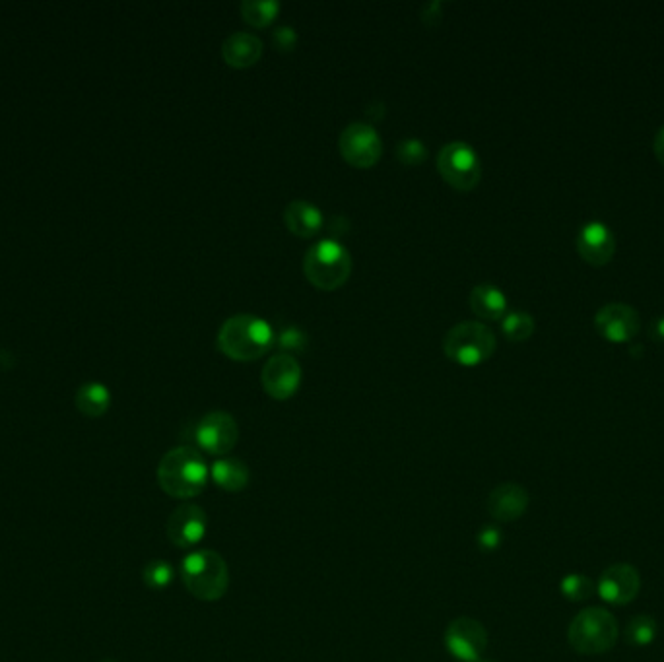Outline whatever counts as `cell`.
I'll return each instance as SVG.
<instances>
[{
	"label": "cell",
	"mask_w": 664,
	"mask_h": 662,
	"mask_svg": "<svg viewBox=\"0 0 664 662\" xmlns=\"http://www.w3.org/2000/svg\"><path fill=\"white\" fill-rule=\"evenodd\" d=\"M210 468L197 447L181 445L167 451L158 464V484L175 499L200 496L208 484Z\"/></svg>",
	"instance_id": "1"
},
{
	"label": "cell",
	"mask_w": 664,
	"mask_h": 662,
	"mask_svg": "<svg viewBox=\"0 0 664 662\" xmlns=\"http://www.w3.org/2000/svg\"><path fill=\"white\" fill-rule=\"evenodd\" d=\"M218 348L235 362L261 358L274 344V332L265 319L249 313L233 315L218 331Z\"/></svg>",
	"instance_id": "2"
},
{
	"label": "cell",
	"mask_w": 664,
	"mask_h": 662,
	"mask_svg": "<svg viewBox=\"0 0 664 662\" xmlns=\"http://www.w3.org/2000/svg\"><path fill=\"white\" fill-rule=\"evenodd\" d=\"M181 579L187 591L202 602H216L228 593V563L216 550H195L181 562Z\"/></svg>",
	"instance_id": "3"
},
{
	"label": "cell",
	"mask_w": 664,
	"mask_h": 662,
	"mask_svg": "<svg viewBox=\"0 0 664 662\" xmlns=\"http://www.w3.org/2000/svg\"><path fill=\"white\" fill-rule=\"evenodd\" d=\"M616 618L598 606L581 610L569 624L567 641L579 655H602L610 651L618 641Z\"/></svg>",
	"instance_id": "4"
},
{
	"label": "cell",
	"mask_w": 664,
	"mask_h": 662,
	"mask_svg": "<svg viewBox=\"0 0 664 662\" xmlns=\"http://www.w3.org/2000/svg\"><path fill=\"white\" fill-rule=\"evenodd\" d=\"M307 280L321 290L340 288L352 272V257L336 239H321L309 247L303 259Z\"/></svg>",
	"instance_id": "5"
},
{
	"label": "cell",
	"mask_w": 664,
	"mask_h": 662,
	"mask_svg": "<svg viewBox=\"0 0 664 662\" xmlns=\"http://www.w3.org/2000/svg\"><path fill=\"white\" fill-rule=\"evenodd\" d=\"M496 334L480 321H463L451 327L443 340V352L451 362L480 365L496 352Z\"/></svg>",
	"instance_id": "6"
},
{
	"label": "cell",
	"mask_w": 664,
	"mask_h": 662,
	"mask_svg": "<svg viewBox=\"0 0 664 662\" xmlns=\"http://www.w3.org/2000/svg\"><path fill=\"white\" fill-rule=\"evenodd\" d=\"M437 169L441 177L459 191L474 189L482 179L480 158L476 150L463 140H453L439 150Z\"/></svg>",
	"instance_id": "7"
},
{
	"label": "cell",
	"mask_w": 664,
	"mask_h": 662,
	"mask_svg": "<svg viewBox=\"0 0 664 662\" xmlns=\"http://www.w3.org/2000/svg\"><path fill=\"white\" fill-rule=\"evenodd\" d=\"M193 439L204 453L226 457L239 441V426L230 412L214 410L197 422Z\"/></svg>",
	"instance_id": "8"
},
{
	"label": "cell",
	"mask_w": 664,
	"mask_h": 662,
	"mask_svg": "<svg viewBox=\"0 0 664 662\" xmlns=\"http://www.w3.org/2000/svg\"><path fill=\"white\" fill-rule=\"evenodd\" d=\"M342 158L354 167L375 166L383 154V142L377 129L369 123H350L338 138Z\"/></svg>",
	"instance_id": "9"
},
{
	"label": "cell",
	"mask_w": 664,
	"mask_h": 662,
	"mask_svg": "<svg viewBox=\"0 0 664 662\" xmlns=\"http://www.w3.org/2000/svg\"><path fill=\"white\" fill-rule=\"evenodd\" d=\"M445 647L457 661L480 662L488 647V631L478 620L461 616L445 629Z\"/></svg>",
	"instance_id": "10"
},
{
	"label": "cell",
	"mask_w": 664,
	"mask_h": 662,
	"mask_svg": "<svg viewBox=\"0 0 664 662\" xmlns=\"http://www.w3.org/2000/svg\"><path fill=\"white\" fill-rule=\"evenodd\" d=\"M595 329L612 344H630L641 331V317L628 303H606L595 315Z\"/></svg>",
	"instance_id": "11"
},
{
	"label": "cell",
	"mask_w": 664,
	"mask_h": 662,
	"mask_svg": "<svg viewBox=\"0 0 664 662\" xmlns=\"http://www.w3.org/2000/svg\"><path fill=\"white\" fill-rule=\"evenodd\" d=\"M167 538L181 550H191L202 542L208 530V517L204 509L195 503L179 505L167 519Z\"/></svg>",
	"instance_id": "12"
},
{
	"label": "cell",
	"mask_w": 664,
	"mask_h": 662,
	"mask_svg": "<svg viewBox=\"0 0 664 662\" xmlns=\"http://www.w3.org/2000/svg\"><path fill=\"white\" fill-rule=\"evenodd\" d=\"M261 381L268 397L288 400L299 389L301 365L290 354H276L263 367Z\"/></svg>",
	"instance_id": "13"
},
{
	"label": "cell",
	"mask_w": 664,
	"mask_h": 662,
	"mask_svg": "<svg viewBox=\"0 0 664 662\" xmlns=\"http://www.w3.org/2000/svg\"><path fill=\"white\" fill-rule=\"evenodd\" d=\"M641 589L639 571L630 563H614L610 565L597 583V593L604 602L614 606H626Z\"/></svg>",
	"instance_id": "14"
},
{
	"label": "cell",
	"mask_w": 664,
	"mask_h": 662,
	"mask_svg": "<svg viewBox=\"0 0 664 662\" xmlns=\"http://www.w3.org/2000/svg\"><path fill=\"white\" fill-rule=\"evenodd\" d=\"M577 253L591 266H606L616 255V237L602 222H589L577 235Z\"/></svg>",
	"instance_id": "15"
},
{
	"label": "cell",
	"mask_w": 664,
	"mask_h": 662,
	"mask_svg": "<svg viewBox=\"0 0 664 662\" xmlns=\"http://www.w3.org/2000/svg\"><path fill=\"white\" fill-rule=\"evenodd\" d=\"M488 513L499 523H513L529 509V492L521 484L505 482L488 496Z\"/></svg>",
	"instance_id": "16"
},
{
	"label": "cell",
	"mask_w": 664,
	"mask_h": 662,
	"mask_svg": "<svg viewBox=\"0 0 664 662\" xmlns=\"http://www.w3.org/2000/svg\"><path fill=\"white\" fill-rule=\"evenodd\" d=\"M263 55V41L251 32H233L222 43V57L233 68L253 67Z\"/></svg>",
	"instance_id": "17"
},
{
	"label": "cell",
	"mask_w": 664,
	"mask_h": 662,
	"mask_svg": "<svg viewBox=\"0 0 664 662\" xmlns=\"http://www.w3.org/2000/svg\"><path fill=\"white\" fill-rule=\"evenodd\" d=\"M210 478L224 492L237 494V492H243L249 486L251 472H249V466L243 463L241 459L220 457L218 461H214L210 466Z\"/></svg>",
	"instance_id": "18"
},
{
	"label": "cell",
	"mask_w": 664,
	"mask_h": 662,
	"mask_svg": "<svg viewBox=\"0 0 664 662\" xmlns=\"http://www.w3.org/2000/svg\"><path fill=\"white\" fill-rule=\"evenodd\" d=\"M284 222L290 232L311 237L323 228V212L309 200H292L284 208Z\"/></svg>",
	"instance_id": "19"
},
{
	"label": "cell",
	"mask_w": 664,
	"mask_h": 662,
	"mask_svg": "<svg viewBox=\"0 0 664 662\" xmlns=\"http://www.w3.org/2000/svg\"><path fill=\"white\" fill-rule=\"evenodd\" d=\"M468 303H470V309L478 317L488 319V321L503 319L507 313V298L494 284L484 282V284L474 286L468 296Z\"/></svg>",
	"instance_id": "20"
},
{
	"label": "cell",
	"mask_w": 664,
	"mask_h": 662,
	"mask_svg": "<svg viewBox=\"0 0 664 662\" xmlns=\"http://www.w3.org/2000/svg\"><path fill=\"white\" fill-rule=\"evenodd\" d=\"M74 404H76V408L84 416H88V418H100V416H103L109 410V406H111V393H109V389L103 383L90 381V383H84L76 391Z\"/></svg>",
	"instance_id": "21"
},
{
	"label": "cell",
	"mask_w": 664,
	"mask_h": 662,
	"mask_svg": "<svg viewBox=\"0 0 664 662\" xmlns=\"http://www.w3.org/2000/svg\"><path fill=\"white\" fill-rule=\"evenodd\" d=\"M243 20L255 28H265L280 12L276 0H243L239 6Z\"/></svg>",
	"instance_id": "22"
},
{
	"label": "cell",
	"mask_w": 664,
	"mask_h": 662,
	"mask_svg": "<svg viewBox=\"0 0 664 662\" xmlns=\"http://www.w3.org/2000/svg\"><path fill=\"white\" fill-rule=\"evenodd\" d=\"M534 319L527 311H507L501 319V331L511 342H525L534 332Z\"/></svg>",
	"instance_id": "23"
},
{
	"label": "cell",
	"mask_w": 664,
	"mask_h": 662,
	"mask_svg": "<svg viewBox=\"0 0 664 662\" xmlns=\"http://www.w3.org/2000/svg\"><path fill=\"white\" fill-rule=\"evenodd\" d=\"M175 579V569L169 562L164 560H154V562L146 563L142 569V581L148 589L154 591H162L167 589Z\"/></svg>",
	"instance_id": "24"
},
{
	"label": "cell",
	"mask_w": 664,
	"mask_h": 662,
	"mask_svg": "<svg viewBox=\"0 0 664 662\" xmlns=\"http://www.w3.org/2000/svg\"><path fill=\"white\" fill-rule=\"evenodd\" d=\"M626 637H628V643L631 645H637V647H647L655 641L657 637V622L651 618V616H637L633 618L630 624H628V629H626Z\"/></svg>",
	"instance_id": "25"
},
{
	"label": "cell",
	"mask_w": 664,
	"mask_h": 662,
	"mask_svg": "<svg viewBox=\"0 0 664 662\" xmlns=\"http://www.w3.org/2000/svg\"><path fill=\"white\" fill-rule=\"evenodd\" d=\"M597 593V585L585 577V575H567L564 581H562V595L571 600V602H581V600H587L591 596Z\"/></svg>",
	"instance_id": "26"
},
{
	"label": "cell",
	"mask_w": 664,
	"mask_h": 662,
	"mask_svg": "<svg viewBox=\"0 0 664 662\" xmlns=\"http://www.w3.org/2000/svg\"><path fill=\"white\" fill-rule=\"evenodd\" d=\"M397 154H399V160L402 164L416 166V164H422L426 160L428 148L420 138H404V140H400L399 146H397Z\"/></svg>",
	"instance_id": "27"
},
{
	"label": "cell",
	"mask_w": 664,
	"mask_h": 662,
	"mask_svg": "<svg viewBox=\"0 0 664 662\" xmlns=\"http://www.w3.org/2000/svg\"><path fill=\"white\" fill-rule=\"evenodd\" d=\"M276 342H278V348H282V350L299 352V350H305V346H307V334L298 327H288L280 332Z\"/></svg>",
	"instance_id": "28"
},
{
	"label": "cell",
	"mask_w": 664,
	"mask_h": 662,
	"mask_svg": "<svg viewBox=\"0 0 664 662\" xmlns=\"http://www.w3.org/2000/svg\"><path fill=\"white\" fill-rule=\"evenodd\" d=\"M272 41L280 51H292L298 43V34L292 26H278L272 32Z\"/></svg>",
	"instance_id": "29"
},
{
	"label": "cell",
	"mask_w": 664,
	"mask_h": 662,
	"mask_svg": "<svg viewBox=\"0 0 664 662\" xmlns=\"http://www.w3.org/2000/svg\"><path fill=\"white\" fill-rule=\"evenodd\" d=\"M501 544V532L496 527H484L478 532V546L484 552H494Z\"/></svg>",
	"instance_id": "30"
},
{
	"label": "cell",
	"mask_w": 664,
	"mask_h": 662,
	"mask_svg": "<svg viewBox=\"0 0 664 662\" xmlns=\"http://www.w3.org/2000/svg\"><path fill=\"white\" fill-rule=\"evenodd\" d=\"M441 8H443V4H441L439 0H435V2L426 4V6H424V10H422V14H424V20H426V22H430V24H433V22H439V20H441Z\"/></svg>",
	"instance_id": "31"
},
{
	"label": "cell",
	"mask_w": 664,
	"mask_h": 662,
	"mask_svg": "<svg viewBox=\"0 0 664 662\" xmlns=\"http://www.w3.org/2000/svg\"><path fill=\"white\" fill-rule=\"evenodd\" d=\"M649 336L655 340V342H659V344H664V317H659L653 325H651V329H649Z\"/></svg>",
	"instance_id": "32"
},
{
	"label": "cell",
	"mask_w": 664,
	"mask_h": 662,
	"mask_svg": "<svg viewBox=\"0 0 664 662\" xmlns=\"http://www.w3.org/2000/svg\"><path fill=\"white\" fill-rule=\"evenodd\" d=\"M653 150H655V156L657 160L661 162L664 166V127L659 131V134L655 136V142H653Z\"/></svg>",
	"instance_id": "33"
},
{
	"label": "cell",
	"mask_w": 664,
	"mask_h": 662,
	"mask_svg": "<svg viewBox=\"0 0 664 662\" xmlns=\"http://www.w3.org/2000/svg\"><path fill=\"white\" fill-rule=\"evenodd\" d=\"M101 662H115V661H101Z\"/></svg>",
	"instance_id": "34"
},
{
	"label": "cell",
	"mask_w": 664,
	"mask_h": 662,
	"mask_svg": "<svg viewBox=\"0 0 664 662\" xmlns=\"http://www.w3.org/2000/svg\"><path fill=\"white\" fill-rule=\"evenodd\" d=\"M484 662H492V661H484Z\"/></svg>",
	"instance_id": "35"
}]
</instances>
